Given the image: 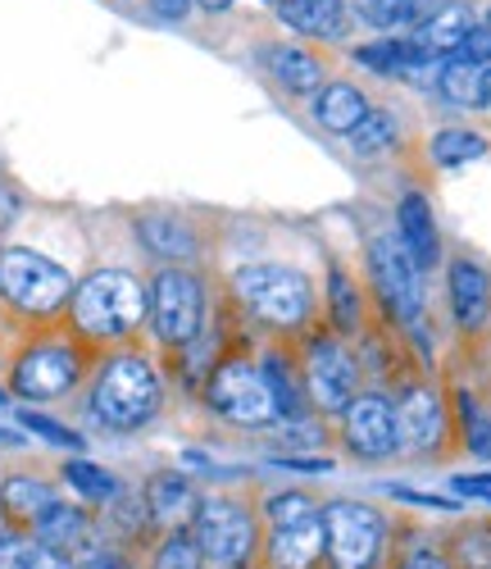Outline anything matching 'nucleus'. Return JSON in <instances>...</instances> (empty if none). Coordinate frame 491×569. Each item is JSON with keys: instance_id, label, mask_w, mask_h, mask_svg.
Listing matches in <instances>:
<instances>
[{"instance_id": "obj_27", "label": "nucleus", "mask_w": 491, "mask_h": 569, "mask_svg": "<svg viewBox=\"0 0 491 569\" xmlns=\"http://www.w3.org/2000/svg\"><path fill=\"white\" fill-rule=\"evenodd\" d=\"M482 73L478 64H464V60H447L441 64V78H437V91L447 97L451 106H464V110H482Z\"/></svg>"}, {"instance_id": "obj_22", "label": "nucleus", "mask_w": 491, "mask_h": 569, "mask_svg": "<svg viewBox=\"0 0 491 569\" xmlns=\"http://www.w3.org/2000/svg\"><path fill=\"white\" fill-rule=\"evenodd\" d=\"M478 23H473V10H464V6H451V10H437V14H428L423 23H419V46L428 56H441V60H451L455 51H460V41L473 32Z\"/></svg>"}, {"instance_id": "obj_8", "label": "nucleus", "mask_w": 491, "mask_h": 569, "mask_svg": "<svg viewBox=\"0 0 491 569\" xmlns=\"http://www.w3.org/2000/svg\"><path fill=\"white\" fill-rule=\"evenodd\" d=\"M206 397L228 423H241V429H269V423L278 419V401L269 392L264 369L246 365V360L219 365L210 373V383H206Z\"/></svg>"}, {"instance_id": "obj_16", "label": "nucleus", "mask_w": 491, "mask_h": 569, "mask_svg": "<svg viewBox=\"0 0 491 569\" xmlns=\"http://www.w3.org/2000/svg\"><path fill=\"white\" fill-rule=\"evenodd\" d=\"M451 310L460 328H482L491 315V278L482 264L473 260H455L451 264Z\"/></svg>"}, {"instance_id": "obj_32", "label": "nucleus", "mask_w": 491, "mask_h": 569, "mask_svg": "<svg viewBox=\"0 0 491 569\" xmlns=\"http://www.w3.org/2000/svg\"><path fill=\"white\" fill-rule=\"evenodd\" d=\"M360 14L373 28H410L423 19V0H364Z\"/></svg>"}, {"instance_id": "obj_26", "label": "nucleus", "mask_w": 491, "mask_h": 569, "mask_svg": "<svg viewBox=\"0 0 491 569\" xmlns=\"http://www.w3.org/2000/svg\"><path fill=\"white\" fill-rule=\"evenodd\" d=\"M355 60L364 64V69H373V73H401V69H410V64H419V60H432L419 41H373V46H360L355 51ZM441 60V56H437Z\"/></svg>"}, {"instance_id": "obj_21", "label": "nucleus", "mask_w": 491, "mask_h": 569, "mask_svg": "<svg viewBox=\"0 0 491 569\" xmlns=\"http://www.w3.org/2000/svg\"><path fill=\"white\" fill-rule=\"evenodd\" d=\"M278 14H282V23H291L305 37L337 41L347 32V10H341V0H282Z\"/></svg>"}, {"instance_id": "obj_17", "label": "nucleus", "mask_w": 491, "mask_h": 569, "mask_svg": "<svg viewBox=\"0 0 491 569\" xmlns=\"http://www.w3.org/2000/svg\"><path fill=\"white\" fill-rule=\"evenodd\" d=\"M91 515L87 510H78V506H69V501H56L51 510H46L37 525H32V538L41 542V547H51V551H60V556H73V551H87V542H91Z\"/></svg>"}, {"instance_id": "obj_19", "label": "nucleus", "mask_w": 491, "mask_h": 569, "mask_svg": "<svg viewBox=\"0 0 491 569\" xmlns=\"http://www.w3.org/2000/svg\"><path fill=\"white\" fill-rule=\"evenodd\" d=\"M137 237H141V247L160 256V260H191L196 256V232L187 219L169 214V210H156V214H141L137 219Z\"/></svg>"}, {"instance_id": "obj_10", "label": "nucleus", "mask_w": 491, "mask_h": 569, "mask_svg": "<svg viewBox=\"0 0 491 569\" xmlns=\"http://www.w3.org/2000/svg\"><path fill=\"white\" fill-rule=\"evenodd\" d=\"M341 438H347L351 456L360 460H387L401 451V423L397 406L387 397H355L341 410Z\"/></svg>"}, {"instance_id": "obj_44", "label": "nucleus", "mask_w": 491, "mask_h": 569, "mask_svg": "<svg viewBox=\"0 0 491 569\" xmlns=\"http://www.w3.org/2000/svg\"><path fill=\"white\" fill-rule=\"evenodd\" d=\"M187 6H191V0H156V14H160V19H182Z\"/></svg>"}, {"instance_id": "obj_2", "label": "nucleus", "mask_w": 491, "mask_h": 569, "mask_svg": "<svg viewBox=\"0 0 491 569\" xmlns=\"http://www.w3.org/2000/svg\"><path fill=\"white\" fill-rule=\"evenodd\" d=\"M369 273H373V288L382 297V306L391 310L405 333L428 351V297H423V269L410 260V251L401 247L397 232H382L369 242Z\"/></svg>"}, {"instance_id": "obj_33", "label": "nucleus", "mask_w": 491, "mask_h": 569, "mask_svg": "<svg viewBox=\"0 0 491 569\" xmlns=\"http://www.w3.org/2000/svg\"><path fill=\"white\" fill-rule=\"evenodd\" d=\"M156 569H206V556H201V547H196L191 529L164 533V542L156 551Z\"/></svg>"}, {"instance_id": "obj_36", "label": "nucleus", "mask_w": 491, "mask_h": 569, "mask_svg": "<svg viewBox=\"0 0 491 569\" xmlns=\"http://www.w3.org/2000/svg\"><path fill=\"white\" fill-rule=\"evenodd\" d=\"M451 60H464V64H478V69H487V64H491V32L478 23V28H473V32L460 41V51H455Z\"/></svg>"}, {"instance_id": "obj_43", "label": "nucleus", "mask_w": 491, "mask_h": 569, "mask_svg": "<svg viewBox=\"0 0 491 569\" xmlns=\"http://www.w3.org/2000/svg\"><path fill=\"white\" fill-rule=\"evenodd\" d=\"M273 465H287V469H305V473H310V469H314V473H328V469H332V460H310V456H278Z\"/></svg>"}, {"instance_id": "obj_4", "label": "nucleus", "mask_w": 491, "mask_h": 569, "mask_svg": "<svg viewBox=\"0 0 491 569\" xmlns=\"http://www.w3.org/2000/svg\"><path fill=\"white\" fill-rule=\"evenodd\" d=\"M191 538L206 556V569H246L260 547V525L241 501L210 497L191 519Z\"/></svg>"}, {"instance_id": "obj_1", "label": "nucleus", "mask_w": 491, "mask_h": 569, "mask_svg": "<svg viewBox=\"0 0 491 569\" xmlns=\"http://www.w3.org/2000/svg\"><path fill=\"white\" fill-rule=\"evenodd\" d=\"M160 401H164L160 373L141 356H114L91 388L96 419L110 423V429H119V433H132V429H141V423H151L160 415Z\"/></svg>"}, {"instance_id": "obj_30", "label": "nucleus", "mask_w": 491, "mask_h": 569, "mask_svg": "<svg viewBox=\"0 0 491 569\" xmlns=\"http://www.w3.org/2000/svg\"><path fill=\"white\" fill-rule=\"evenodd\" d=\"M64 479H69V488H73L78 497H87V501H114V497L123 492L114 473L101 469V465H91V460H69V465H64Z\"/></svg>"}, {"instance_id": "obj_18", "label": "nucleus", "mask_w": 491, "mask_h": 569, "mask_svg": "<svg viewBox=\"0 0 491 569\" xmlns=\"http://www.w3.org/2000/svg\"><path fill=\"white\" fill-rule=\"evenodd\" d=\"M397 237H401V247L410 251V260L419 269H432L437 256H441V237H437V223H432V210L419 192H410L397 210Z\"/></svg>"}, {"instance_id": "obj_9", "label": "nucleus", "mask_w": 491, "mask_h": 569, "mask_svg": "<svg viewBox=\"0 0 491 569\" xmlns=\"http://www.w3.org/2000/svg\"><path fill=\"white\" fill-rule=\"evenodd\" d=\"M146 310H151V323L160 342L169 347H187L196 333H201V319H206V297H201V282L182 269H164L156 273V288L146 297Z\"/></svg>"}, {"instance_id": "obj_37", "label": "nucleus", "mask_w": 491, "mask_h": 569, "mask_svg": "<svg viewBox=\"0 0 491 569\" xmlns=\"http://www.w3.org/2000/svg\"><path fill=\"white\" fill-rule=\"evenodd\" d=\"M19 210H23L19 192H14V187H6V182H0V237H6V232L19 223Z\"/></svg>"}, {"instance_id": "obj_46", "label": "nucleus", "mask_w": 491, "mask_h": 569, "mask_svg": "<svg viewBox=\"0 0 491 569\" xmlns=\"http://www.w3.org/2000/svg\"><path fill=\"white\" fill-rule=\"evenodd\" d=\"M201 6H206V10H228L232 0H201Z\"/></svg>"}, {"instance_id": "obj_48", "label": "nucleus", "mask_w": 491, "mask_h": 569, "mask_svg": "<svg viewBox=\"0 0 491 569\" xmlns=\"http://www.w3.org/2000/svg\"><path fill=\"white\" fill-rule=\"evenodd\" d=\"M482 28H487V32H491V10H487V23H482Z\"/></svg>"}, {"instance_id": "obj_50", "label": "nucleus", "mask_w": 491, "mask_h": 569, "mask_svg": "<svg viewBox=\"0 0 491 569\" xmlns=\"http://www.w3.org/2000/svg\"><path fill=\"white\" fill-rule=\"evenodd\" d=\"M269 6H282V0H269Z\"/></svg>"}, {"instance_id": "obj_3", "label": "nucleus", "mask_w": 491, "mask_h": 569, "mask_svg": "<svg viewBox=\"0 0 491 569\" xmlns=\"http://www.w3.org/2000/svg\"><path fill=\"white\" fill-rule=\"evenodd\" d=\"M146 315L141 282L123 269H101L73 288V323L91 338H123Z\"/></svg>"}, {"instance_id": "obj_7", "label": "nucleus", "mask_w": 491, "mask_h": 569, "mask_svg": "<svg viewBox=\"0 0 491 569\" xmlns=\"http://www.w3.org/2000/svg\"><path fill=\"white\" fill-rule=\"evenodd\" d=\"M323 538V556L332 569H373L382 551V515L364 501H328Z\"/></svg>"}, {"instance_id": "obj_49", "label": "nucleus", "mask_w": 491, "mask_h": 569, "mask_svg": "<svg viewBox=\"0 0 491 569\" xmlns=\"http://www.w3.org/2000/svg\"><path fill=\"white\" fill-rule=\"evenodd\" d=\"M0 406H6V392H0Z\"/></svg>"}, {"instance_id": "obj_38", "label": "nucleus", "mask_w": 491, "mask_h": 569, "mask_svg": "<svg viewBox=\"0 0 491 569\" xmlns=\"http://www.w3.org/2000/svg\"><path fill=\"white\" fill-rule=\"evenodd\" d=\"M451 488H455L460 497H482V501H491V473H460Z\"/></svg>"}, {"instance_id": "obj_34", "label": "nucleus", "mask_w": 491, "mask_h": 569, "mask_svg": "<svg viewBox=\"0 0 491 569\" xmlns=\"http://www.w3.org/2000/svg\"><path fill=\"white\" fill-rule=\"evenodd\" d=\"M19 423H23L28 433H37V438H46V442H56V447H69V451H78V447H82V438H78L73 429H64V423H56L51 415L19 410Z\"/></svg>"}, {"instance_id": "obj_15", "label": "nucleus", "mask_w": 491, "mask_h": 569, "mask_svg": "<svg viewBox=\"0 0 491 569\" xmlns=\"http://www.w3.org/2000/svg\"><path fill=\"white\" fill-rule=\"evenodd\" d=\"M397 423H401V447L432 451L441 442V429H447V415H441V401L432 388H410L405 401L397 406Z\"/></svg>"}, {"instance_id": "obj_47", "label": "nucleus", "mask_w": 491, "mask_h": 569, "mask_svg": "<svg viewBox=\"0 0 491 569\" xmlns=\"http://www.w3.org/2000/svg\"><path fill=\"white\" fill-rule=\"evenodd\" d=\"M0 542H6V515H0Z\"/></svg>"}, {"instance_id": "obj_29", "label": "nucleus", "mask_w": 491, "mask_h": 569, "mask_svg": "<svg viewBox=\"0 0 491 569\" xmlns=\"http://www.w3.org/2000/svg\"><path fill=\"white\" fill-rule=\"evenodd\" d=\"M0 569H78L69 556L41 547L37 538H6L0 542Z\"/></svg>"}, {"instance_id": "obj_42", "label": "nucleus", "mask_w": 491, "mask_h": 569, "mask_svg": "<svg viewBox=\"0 0 491 569\" xmlns=\"http://www.w3.org/2000/svg\"><path fill=\"white\" fill-rule=\"evenodd\" d=\"M78 569H132V560L123 551H87V560Z\"/></svg>"}, {"instance_id": "obj_25", "label": "nucleus", "mask_w": 491, "mask_h": 569, "mask_svg": "<svg viewBox=\"0 0 491 569\" xmlns=\"http://www.w3.org/2000/svg\"><path fill=\"white\" fill-rule=\"evenodd\" d=\"M451 569H491V519H473L447 542Z\"/></svg>"}, {"instance_id": "obj_31", "label": "nucleus", "mask_w": 491, "mask_h": 569, "mask_svg": "<svg viewBox=\"0 0 491 569\" xmlns=\"http://www.w3.org/2000/svg\"><path fill=\"white\" fill-rule=\"evenodd\" d=\"M351 147L364 151V156H378L387 147H397V119H391L387 110H369L360 119V128L351 132Z\"/></svg>"}, {"instance_id": "obj_40", "label": "nucleus", "mask_w": 491, "mask_h": 569, "mask_svg": "<svg viewBox=\"0 0 491 569\" xmlns=\"http://www.w3.org/2000/svg\"><path fill=\"white\" fill-rule=\"evenodd\" d=\"M391 497L414 501V506H432V510H460V501H455V497H428V492H410V488H391Z\"/></svg>"}, {"instance_id": "obj_28", "label": "nucleus", "mask_w": 491, "mask_h": 569, "mask_svg": "<svg viewBox=\"0 0 491 569\" xmlns=\"http://www.w3.org/2000/svg\"><path fill=\"white\" fill-rule=\"evenodd\" d=\"M482 156H487V141L478 132H469V128H441L432 137V160L441 169H464V164H473Z\"/></svg>"}, {"instance_id": "obj_35", "label": "nucleus", "mask_w": 491, "mask_h": 569, "mask_svg": "<svg viewBox=\"0 0 491 569\" xmlns=\"http://www.w3.org/2000/svg\"><path fill=\"white\" fill-rule=\"evenodd\" d=\"M328 297H332L337 328H355V319H360V297H355V288L347 282V273H337V269H332V278H328Z\"/></svg>"}, {"instance_id": "obj_24", "label": "nucleus", "mask_w": 491, "mask_h": 569, "mask_svg": "<svg viewBox=\"0 0 491 569\" xmlns=\"http://www.w3.org/2000/svg\"><path fill=\"white\" fill-rule=\"evenodd\" d=\"M56 501H60L56 488L41 479H6V488H0V510L19 519V525H37Z\"/></svg>"}, {"instance_id": "obj_39", "label": "nucleus", "mask_w": 491, "mask_h": 569, "mask_svg": "<svg viewBox=\"0 0 491 569\" xmlns=\"http://www.w3.org/2000/svg\"><path fill=\"white\" fill-rule=\"evenodd\" d=\"M397 569H451V565H447V556L432 551V547H414Z\"/></svg>"}, {"instance_id": "obj_13", "label": "nucleus", "mask_w": 491, "mask_h": 569, "mask_svg": "<svg viewBox=\"0 0 491 569\" xmlns=\"http://www.w3.org/2000/svg\"><path fill=\"white\" fill-rule=\"evenodd\" d=\"M323 510H305L291 519H269L264 533V556L269 569H319L323 560Z\"/></svg>"}, {"instance_id": "obj_11", "label": "nucleus", "mask_w": 491, "mask_h": 569, "mask_svg": "<svg viewBox=\"0 0 491 569\" xmlns=\"http://www.w3.org/2000/svg\"><path fill=\"white\" fill-rule=\"evenodd\" d=\"M355 388H360V369L351 360V351H341L332 338H319L305 356V397L319 406V410H347L355 401Z\"/></svg>"}, {"instance_id": "obj_20", "label": "nucleus", "mask_w": 491, "mask_h": 569, "mask_svg": "<svg viewBox=\"0 0 491 569\" xmlns=\"http://www.w3.org/2000/svg\"><path fill=\"white\" fill-rule=\"evenodd\" d=\"M314 114H319V123H323L328 132L351 137V132L360 128V119L369 114V101H364V91L351 87V82H328V87L319 91V101H314Z\"/></svg>"}, {"instance_id": "obj_6", "label": "nucleus", "mask_w": 491, "mask_h": 569, "mask_svg": "<svg viewBox=\"0 0 491 569\" xmlns=\"http://www.w3.org/2000/svg\"><path fill=\"white\" fill-rule=\"evenodd\" d=\"M0 297L23 315H56L73 297V278L56 260L10 247L0 251Z\"/></svg>"}, {"instance_id": "obj_45", "label": "nucleus", "mask_w": 491, "mask_h": 569, "mask_svg": "<svg viewBox=\"0 0 491 569\" xmlns=\"http://www.w3.org/2000/svg\"><path fill=\"white\" fill-rule=\"evenodd\" d=\"M482 106H487V110H491V69H487V73H482Z\"/></svg>"}, {"instance_id": "obj_23", "label": "nucleus", "mask_w": 491, "mask_h": 569, "mask_svg": "<svg viewBox=\"0 0 491 569\" xmlns=\"http://www.w3.org/2000/svg\"><path fill=\"white\" fill-rule=\"evenodd\" d=\"M269 69L278 73V82L287 91H297V97H319V87H323V64L310 51H301V46H273Z\"/></svg>"}, {"instance_id": "obj_14", "label": "nucleus", "mask_w": 491, "mask_h": 569, "mask_svg": "<svg viewBox=\"0 0 491 569\" xmlns=\"http://www.w3.org/2000/svg\"><path fill=\"white\" fill-rule=\"evenodd\" d=\"M201 492H196L182 473H156L151 483H146V497H141V506H146V519L160 529V533H182V529H191V519H196V510H201Z\"/></svg>"}, {"instance_id": "obj_12", "label": "nucleus", "mask_w": 491, "mask_h": 569, "mask_svg": "<svg viewBox=\"0 0 491 569\" xmlns=\"http://www.w3.org/2000/svg\"><path fill=\"white\" fill-rule=\"evenodd\" d=\"M78 356L64 342H41L14 365V392L23 401H56L78 383Z\"/></svg>"}, {"instance_id": "obj_41", "label": "nucleus", "mask_w": 491, "mask_h": 569, "mask_svg": "<svg viewBox=\"0 0 491 569\" xmlns=\"http://www.w3.org/2000/svg\"><path fill=\"white\" fill-rule=\"evenodd\" d=\"M469 447L478 460H491V419H473L469 423Z\"/></svg>"}, {"instance_id": "obj_5", "label": "nucleus", "mask_w": 491, "mask_h": 569, "mask_svg": "<svg viewBox=\"0 0 491 569\" xmlns=\"http://www.w3.org/2000/svg\"><path fill=\"white\" fill-rule=\"evenodd\" d=\"M232 292L260 323H273V328H301L310 315V282L297 269H282V264L237 269Z\"/></svg>"}]
</instances>
